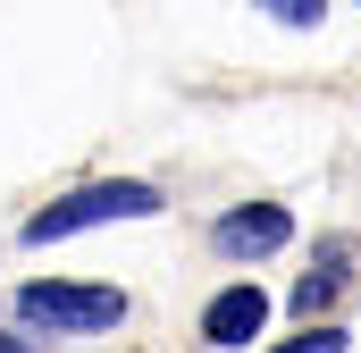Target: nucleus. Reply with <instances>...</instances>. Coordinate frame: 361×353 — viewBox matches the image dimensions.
<instances>
[{"mask_svg":"<svg viewBox=\"0 0 361 353\" xmlns=\"http://www.w3.org/2000/svg\"><path fill=\"white\" fill-rule=\"evenodd\" d=\"M286 236H294V219H286L277 202H252V210H227V219H219V253H235V261L277 253Z\"/></svg>","mask_w":361,"mask_h":353,"instance_id":"obj_4","label":"nucleus"},{"mask_svg":"<svg viewBox=\"0 0 361 353\" xmlns=\"http://www.w3.org/2000/svg\"><path fill=\"white\" fill-rule=\"evenodd\" d=\"M261 328H269V294H261L252 277L219 286V294H210V311H202V337H210V345H252Z\"/></svg>","mask_w":361,"mask_h":353,"instance_id":"obj_3","label":"nucleus"},{"mask_svg":"<svg viewBox=\"0 0 361 353\" xmlns=\"http://www.w3.org/2000/svg\"><path fill=\"white\" fill-rule=\"evenodd\" d=\"M345 277H353V236H328V244H319V269L294 286V311H302V320H319V303H336V286H345Z\"/></svg>","mask_w":361,"mask_h":353,"instance_id":"obj_5","label":"nucleus"},{"mask_svg":"<svg viewBox=\"0 0 361 353\" xmlns=\"http://www.w3.org/2000/svg\"><path fill=\"white\" fill-rule=\"evenodd\" d=\"M17 320H34V328H59V337H92V328H118V320H126V294H118V286H68V277H34V286H17Z\"/></svg>","mask_w":361,"mask_h":353,"instance_id":"obj_2","label":"nucleus"},{"mask_svg":"<svg viewBox=\"0 0 361 353\" xmlns=\"http://www.w3.org/2000/svg\"><path fill=\"white\" fill-rule=\"evenodd\" d=\"M0 353H25V345H17V337H0Z\"/></svg>","mask_w":361,"mask_h":353,"instance_id":"obj_8","label":"nucleus"},{"mask_svg":"<svg viewBox=\"0 0 361 353\" xmlns=\"http://www.w3.org/2000/svg\"><path fill=\"white\" fill-rule=\"evenodd\" d=\"M152 210H160V185H143V176L76 185L68 202H51V210L25 219V244H59V236H85V227H109V219H152Z\"/></svg>","mask_w":361,"mask_h":353,"instance_id":"obj_1","label":"nucleus"},{"mask_svg":"<svg viewBox=\"0 0 361 353\" xmlns=\"http://www.w3.org/2000/svg\"><path fill=\"white\" fill-rule=\"evenodd\" d=\"M277 25H319V0H261Z\"/></svg>","mask_w":361,"mask_h":353,"instance_id":"obj_6","label":"nucleus"},{"mask_svg":"<svg viewBox=\"0 0 361 353\" xmlns=\"http://www.w3.org/2000/svg\"><path fill=\"white\" fill-rule=\"evenodd\" d=\"M277 353H345V328H311V337H294V345H277Z\"/></svg>","mask_w":361,"mask_h":353,"instance_id":"obj_7","label":"nucleus"}]
</instances>
